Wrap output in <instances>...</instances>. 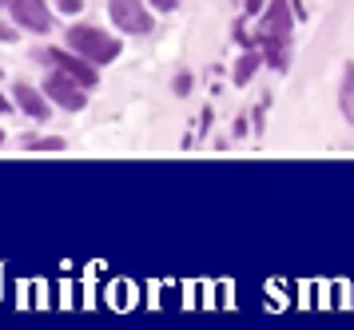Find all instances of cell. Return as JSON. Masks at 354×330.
Listing matches in <instances>:
<instances>
[{"instance_id": "obj_1", "label": "cell", "mask_w": 354, "mask_h": 330, "mask_svg": "<svg viewBox=\"0 0 354 330\" xmlns=\"http://www.w3.org/2000/svg\"><path fill=\"white\" fill-rule=\"evenodd\" d=\"M68 44L92 64H112L120 56V40H112L108 32H100V28H84V24H76L68 32Z\"/></svg>"}, {"instance_id": "obj_2", "label": "cell", "mask_w": 354, "mask_h": 330, "mask_svg": "<svg viewBox=\"0 0 354 330\" xmlns=\"http://www.w3.org/2000/svg\"><path fill=\"white\" fill-rule=\"evenodd\" d=\"M108 12H112V20H115L124 32H136V36H140V32L151 28L144 0H112V4H108Z\"/></svg>"}, {"instance_id": "obj_3", "label": "cell", "mask_w": 354, "mask_h": 330, "mask_svg": "<svg viewBox=\"0 0 354 330\" xmlns=\"http://www.w3.org/2000/svg\"><path fill=\"white\" fill-rule=\"evenodd\" d=\"M44 95H48L52 104L68 108V111H80V108H84V88H76V80L68 76V72L52 76L48 84H44Z\"/></svg>"}, {"instance_id": "obj_4", "label": "cell", "mask_w": 354, "mask_h": 330, "mask_svg": "<svg viewBox=\"0 0 354 330\" xmlns=\"http://www.w3.org/2000/svg\"><path fill=\"white\" fill-rule=\"evenodd\" d=\"M52 64L60 68V72H68V76L76 80L80 88H96L100 76H96V64L92 60H84V56H72V52H48Z\"/></svg>"}, {"instance_id": "obj_5", "label": "cell", "mask_w": 354, "mask_h": 330, "mask_svg": "<svg viewBox=\"0 0 354 330\" xmlns=\"http://www.w3.org/2000/svg\"><path fill=\"white\" fill-rule=\"evenodd\" d=\"M8 8H12V16H17L24 28H32V32H48L52 28L48 4H44V0H8Z\"/></svg>"}, {"instance_id": "obj_6", "label": "cell", "mask_w": 354, "mask_h": 330, "mask_svg": "<svg viewBox=\"0 0 354 330\" xmlns=\"http://www.w3.org/2000/svg\"><path fill=\"white\" fill-rule=\"evenodd\" d=\"M287 8H290V0H271V8L263 16V32L271 40H283V44L290 40V12Z\"/></svg>"}, {"instance_id": "obj_7", "label": "cell", "mask_w": 354, "mask_h": 330, "mask_svg": "<svg viewBox=\"0 0 354 330\" xmlns=\"http://www.w3.org/2000/svg\"><path fill=\"white\" fill-rule=\"evenodd\" d=\"M17 104L28 111L32 120H44V116H48V100L36 92V88H28V84H17Z\"/></svg>"}, {"instance_id": "obj_8", "label": "cell", "mask_w": 354, "mask_h": 330, "mask_svg": "<svg viewBox=\"0 0 354 330\" xmlns=\"http://www.w3.org/2000/svg\"><path fill=\"white\" fill-rule=\"evenodd\" d=\"M338 108H342V116L354 124V64H346V68H342V92H338Z\"/></svg>"}, {"instance_id": "obj_9", "label": "cell", "mask_w": 354, "mask_h": 330, "mask_svg": "<svg viewBox=\"0 0 354 330\" xmlns=\"http://www.w3.org/2000/svg\"><path fill=\"white\" fill-rule=\"evenodd\" d=\"M255 68H259V56H255V52H247V56L235 64V84H247V80L255 76Z\"/></svg>"}, {"instance_id": "obj_10", "label": "cell", "mask_w": 354, "mask_h": 330, "mask_svg": "<svg viewBox=\"0 0 354 330\" xmlns=\"http://www.w3.org/2000/svg\"><path fill=\"white\" fill-rule=\"evenodd\" d=\"M60 147H64V140H56V136L52 140H32V152H60Z\"/></svg>"}, {"instance_id": "obj_11", "label": "cell", "mask_w": 354, "mask_h": 330, "mask_svg": "<svg viewBox=\"0 0 354 330\" xmlns=\"http://www.w3.org/2000/svg\"><path fill=\"white\" fill-rule=\"evenodd\" d=\"M60 4V12H80L84 8V0H56Z\"/></svg>"}, {"instance_id": "obj_12", "label": "cell", "mask_w": 354, "mask_h": 330, "mask_svg": "<svg viewBox=\"0 0 354 330\" xmlns=\"http://www.w3.org/2000/svg\"><path fill=\"white\" fill-rule=\"evenodd\" d=\"M192 92V76H179L176 80V95H187Z\"/></svg>"}, {"instance_id": "obj_13", "label": "cell", "mask_w": 354, "mask_h": 330, "mask_svg": "<svg viewBox=\"0 0 354 330\" xmlns=\"http://www.w3.org/2000/svg\"><path fill=\"white\" fill-rule=\"evenodd\" d=\"M151 4H156L160 12H171V8H176V0H151Z\"/></svg>"}, {"instance_id": "obj_14", "label": "cell", "mask_w": 354, "mask_h": 330, "mask_svg": "<svg viewBox=\"0 0 354 330\" xmlns=\"http://www.w3.org/2000/svg\"><path fill=\"white\" fill-rule=\"evenodd\" d=\"M12 36H17V32L8 28V24H0V40H12Z\"/></svg>"}, {"instance_id": "obj_15", "label": "cell", "mask_w": 354, "mask_h": 330, "mask_svg": "<svg viewBox=\"0 0 354 330\" xmlns=\"http://www.w3.org/2000/svg\"><path fill=\"white\" fill-rule=\"evenodd\" d=\"M263 8V0H247V12H259Z\"/></svg>"}, {"instance_id": "obj_16", "label": "cell", "mask_w": 354, "mask_h": 330, "mask_svg": "<svg viewBox=\"0 0 354 330\" xmlns=\"http://www.w3.org/2000/svg\"><path fill=\"white\" fill-rule=\"evenodd\" d=\"M4 108H8V104H4V100H0V111H4Z\"/></svg>"}, {"instance_id": "obj_17", "label": "cell", "mask_w": 354, "mask_h": 330, "mask_svg": "<svg viewBox=\"0 0 354 330\" xmlns=\"http://www.w3.org/2000/svg\"><path fill=\"white\" fill-rule=\"evenodd\" d=\"M0 143H4V131H0Z\"/></svg>"}]
</instances>
